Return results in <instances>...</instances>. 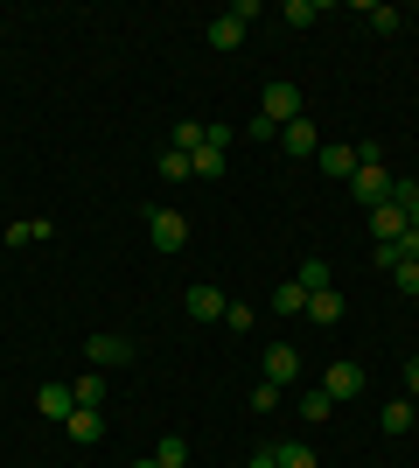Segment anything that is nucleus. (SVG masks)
Segmentation results:
<instances>
[{"instance_id": "ddd939ff", "label": "nucleus", "mask_w": 419, "mask_h": 468, "mask_svg": "<svg viewBox=\"0 0 419 468\" xmlns=\"http://www.w3.org/2000/svg\"><path fill=\"white\" fill-rule=\"evenodd\" d=\"M308 322H315V329H336V322H342V293L336 287L308 293Z\"/></svg>"}, {"instance_id": "0eeeda50", "label": "nucleus", "mask_w": 419, "mask_h": 468, "mask_svg": "<svg viewBox=\"0 0 419 468\" xmlns=\"http://www.w3.org/2000/svg\"><path fill=\"white\" fill-rule=\"evenodd\" d=\"M279 147H287V154H294V161L321 154V126H315V119H308V112H300L294 126H279Z\"/></svg>"}, {"instance_id": "9d476101", "label": "nucleus", "mask_w": 419, "mask_h": 468, "mask_svg": "<svg viewBox=\"0 0 419 468\" xmlns=\"http://www.w3.org/2000/svg\"><path fill=\"white\" fill-rule=\"evenodd\" d=\"M399 238H405V210L384 196L378 210H371V245H399Z\"/></svg>"}, {"instance_id": "4468645a", "label": "nucleus", "mask_w": 419, "mask_h": 468, "mask_svg": "<svg viewBox=\"0 0 419 468\" xmlns=\"http://www.w3.org/2000/svg\"><path fill=\"white\" fill-rule=\"evenodd\" d=\"M36 412H42V420H70V412H78L70 385H42V391H36Z\"/></svg>"}, {"instance_id": "f704fd0d", "label": "nucleus", "mask_w": 419, "mask_h": 468, "mask_svg": "<svg viewBox=\"0 0 419 468\" xmlns=\"http://www.w3.org/2000/svg\"><path fill=\"white\" fill-rule=\"evenodd\" d=\"M413 308H419V293H413Z\"/></svg>"}, {"instance_id": "dca6fc26", "label": "nucleus", "mask_w": 419, "mask_h": 468, "mask_svg": "<svg viewBox=\"0 0 419 468\" xmlns=\"http://www.w3.org/2000/svg\"><path fill=\"white\" fill-rule=\"evenodd\" d=\"M378 427H384V433H413V427H419V420H413V399H392V406L378 412Z\"/></svg>"}, {"instance_id": "a878e982", "label": "nucleus", "mask_w": 419, "mask_h": 468, "mask_svg": "<svg viewBox=\"0 0 419 468\" xmlns=\"http://www.w3.org/2000/svg\"><path fill=\"white\" fill-rule=\"evenodd\" d=\"M273 454H279V468H321L308 441H287V448H273Z\"/></svg>"}, {"instance_id": "a211bd4d", "label": "nucleus", "mask_w": 419, "mask_h": 468, "mask_svg": "<svg viewBox=\"0 0 419 468\" xmlns=\"http://www.w3.org/2000/svg\"><path fill=\"white\" fill-rule=\"evenodd\" d=\"M189 176L196 182H224V154L217 147H196V154H189Z\"/></svg>"}, {"instance_id": "423d86ee", "label": "nucleus", "mask_w": 419, "mask_h": 468, "mask_svg": "<svg viewBox=\"0 0 419 468\" xmlns=\"http://www.w3.org/2000/svg\"><path fill=\"white\" fill-rule=\"evenodd\" d=\"M84 356H91V371H120V364H133V343L126 335H91Z\"/></svg>"}, {"instance_id": "b1692460", "label": "nucleus", "mask_w": 419, "mask_h": 468, "mask_svg": "<svg viewBox=\"0 0 419 468\" xmlns=\"http://www.w3.org/2000/svg\"><path fill=\"white\" fill-rule=\"evenodd\" d=\"M363 21H371V36H399V7H378V0H371V7H363Z\"/></svg>"}, {"instance_id": "412c9836", "label": "nucleus", "mask_w": 419, "mask_h": 468, "mask_svg": "<svg viewBox=\"0 0 419 468\" xmlns=\"http://www.w3.org/2000/svg\"><path fill=\"white\" fill-rule=\"evenodd\" d=\"M49 238V217H21V224H7V245H42Z\"/></svg>"}, {"instance_id": "c756f323", "label": "nucleus", "mask_w": 419, "mask_h": 468, "mask_svg": "<svg viewBox=\"0 0 419 468\" xmlns=\"http://www.w3.org/2000/svg\"><path fill=\"white\" fill-rule=\"evenodd\" d=\"M392 287H399V293H419V259H405L399 273H392Z\"/></svg>"}, {"instance_id": "6e6552de", "label": "nucleus", "mask_w": 419, "mask_h": 468, "mask_svg": "<svg viewBox=\"0 0 419 468\" xmlns=\"http://www.w3.org/2000/svg\"><path fill=\"white\" fill-rule=\"evenodd\" d=\"M182 308H189V322H224V308H231V301H224V293L210 287V280H203V287H189V293H182Z\"/></svg>"}, {"instance_id": "7c9ffc66", "label": "nucleus", "mask_w": 419, "mask_h": 468, "mask_svg": "<svg viewBox=\"0 0 419 468\" xmlns=\"http://www.w3.org/2000/svg\"><path fill=\"white\" fill-rule=\"evenodd\" d=\"M405 391L419 399V356H405Z\"/></svg>"}, {"instance_id": "9b49d317", "label": "nucleus", "mask_w": 419, "mask_h": 468, "mask_svg": "<svg viewBox=\"0 0 419 468\" xmlns=\"http://www.w3.org/2000/svg\"><path fill=\"white\" fill-rule=\"evenodd\" d=\"M321 176L350 189V176H357V147H350V140H336V147H321Z\"/></svg>"}, {"instance_id": "7ed1b4c3", "label": "nucleus", "mask_w": 419, "mask_h": 468, "mask_svg": "<svg viewBox=\"0 0 419 468\" xmlns=\"http://www.w3.org/2000/svg\"><path fill=\"white\" fill-rule=\"evenodd\" d=\"M259 119H273V126H294V119H300V84L273 78V84H266V98H259Z\"/></svg>"}, {"instance_id": "f3484780", "label": "nucleus", "mask_w": 419, "mask_h": 468, "mask_svg": "<svg viewBox=\"0 0 419 468\" xmlns=\"http://www.w3.org/2000/svg\"><path fill=\"white\" fill-rule=\"evenodd\" d=\"M266 308H273V314H308V293H300L294 280H287V287H273V293H266Z\"/></svg>"}, {"instance_id": "39448f33", "label": "nucleus", "mask_w": 419, "mask_h": 468, "mask_svg": "<svg viewBox=\"0 0 419 468\" xmlns=\"http://www.w3.org/2000/svg\"><path fill=\"white\" fill-rule=\"evenodd\" d=\"M321 391H329V399H357L363 391V364H350V356H336V364H329V371H321Z\"/></svg>"}, {"instance_id": "4be33fe9", "label": "nucleus", "mask_w": 419, "mask_h": 468, "mask_svg": "<svg viewBox=\"0 0 419 468\" xmlns=\"http://www.w3.org/2000/svg\"><path fill=\"white\" fill-rule=\"evenodd\" d=\"M294 287H300V293H321V287H329V259H300Z\"/></svg>"}, {"instance_id": "aec40b11", "label": "nucleus", "mask_w": 419, "mask_h": 468, "mask_svg": "<svg viewBox=\"0 0 419 468\" xmlns=\"http://www.w3.org/2000/svg\"><path fill=\"white\" fill-rule=\"evenodd\" d=\"M203 133H210L203 119H182L175 133H168V147H175V154H196V147H203Z\"/></svg>"}, {"instance_id": "20e7f679", "label": "nucleus", "mask_w": 419, "mask_h": 468, "mask_svg": "<svg viewBox=\"0 0 419 468\" xmlns=\"http://www.w3.org/2000/svg\"><path fill=\"white\" fill-rule=\"evenodd\" d=\"M147 231H154V252H182V245H189V217L182 210H147Z\"/></svg>"}, {"instance_id": "cd10ccee", "label": "nucleus", "mask_w": 419, "mask_h": 468, "mask_svg": "<svg viewBox=\"0 0 419 468\" xmlns=\"http://www.w3.org/2000/svg\"><path fill=\"white\" fill-rule=\"evenodd\" d=\"M315 21H321L315 0H287V28H315Z\"/></svg>"}, {"instance_id": "bb28decb", "label": "nucleus", "mask_w": 419, "mask_h": 468, "mask_svg": "<svg viewBox=\"0 0 419 468\" xmlns=\"http://www.w3.org/2000/svg\"><path fill=\"white\" fill-rule=\"evenodd\" d=\"M224 329H231V335H252V329H259V314L245 308V301H231V308H224Z\"/></svg>"}, {"instance_id": "6ab92c4d", "label": "nucleus", "mask_w": 419, "mask_h": 468, "mask_svg": "<svg viewBox=\"0 0 419 468\" xmlns=\"http://www.w3.org/2000/svg\"><path fill=\"white\" fill-rule=\"evenodd\" d=\"M70 399H78V406H99V412H105V371H84L78 385H70Z\"/></svg>"}, {"instance_id": "473e14b6", "label": "nucleus", "mask_w": 419, "mask_h": 468, "mask_svg": "<svg viewBox=\"0 0 419 468\" xmlns=\"http://www.w3.org/2000/svg\"><path fill=\"white\" fill-rule=\"evenodd\" d=\"M133 468H161V462H154V454H147V462H133Z\"/></svg>"}, {"instance_id": "f8f14e48", "label": "nucleus", "mask_w": 419, "mask_h": 468, "mask_svg": "<svg viewBox=\"0 0 419 468\" xmlns=\"http://www.w3.org/2000/svg\"><path fill=\"white\" fill-rule=\"evenodd\" d=\"M266 378H273V385H294L300 378V350L294 343H273V350H266Z\"/></svg>"}, {"instance_id": "c85d7f7f", "label": "nucleus", "mask_w": 419, "mask_h": 468, "mask_svg": "<svg viewBox=\"0 0 419 468\" xmlns=\"http://www.w3.org/2000/svg\"><path fill=\"white\" fill-rule=\"evenodd\" d=\"M161 182H189V154H175V147H161Z\"/></svg>"}, {"instance_id": "1a4fd4ad", "label": "nucleus", "mask_w": 419, "mask_h": 468, "mask_svg": "<svg viewBox=\"0 0 419 468\" xmlns=\"http://www.w3.org/2000/svg\"><path fill=\"white\" fill-rule=\"evenodd\" d=\"M63 433H70L78 448H99V441H105V412L99 406H78L70 420H63Z\"/></svg>"}, {"instance_id": "2eb2a0df", "label": "nucleus", "mask_w": 419, "mask_h": 468, "mask_svg": "<svg viewBox=\"0 0 419 468\" xmlns=\"http://www.w3.org/2000/svg\"><path fill=\"white\" fill-rule=\"evenodd\" d=\"M329 412H336V399H329V391H300V399H294V420H308V427H321V420H329Z\"/></svg>"}, {"instance_id": "f257e3e1", "label": "nucleus", "mask_w": 419, "mask_h": 468, "mask_svg": "<svg viewBox=\"0 0 419 468\" xmlns=\"http://www.w3.org/2000/svg\"><path fill=\"white\" fill-rule=\"evenodd\" d=\"M259 15V0H238V7H224L217 21H210V49H224V57H231V49H238L245 42V21Z\"/></svg>"}, {"instance_id": "5701e85b", "label": "nucleus", "mask_w": 419, "mask_h": 468, "mask_svg": "<svg viewBox=\"0 0 419 468\" xmlns=\"http://www.w3.org/2000/svg\"><path fill=\"white\" fill-rule=\"evenodd\" d=\"M279 406H287V385L259 378V385H252V412H279Z\"/></svg>"}, {"instance_id": "f03ea898", "label": "nucleus", "mask_w": 419, "mask_h": 468, "mask_svg": "<svg viewBox=\"0 0 419 468\" xmlns=\"http://www.w3.org/2000/svg\"><path fill=\"white\" fill-rule=\"evenodd\" d=\"M350 196H357L363 210H378L384 196H392V168H384V161H357V176H350Z\"/></svg>"}, {"instance_id": "2f4dec72", "label": "nucleus", "mask_w": 419, "mask_h": 468, "mask_svg": "<svg viewBox=\"0 0 419 468\" xmlns=\"http://www.w3.org/2000/svg\"><path fill=\"white\" fill-rule=\"evenodd\" d=\"M245 468H279V454H273V448H259V454H252Z\"/></svg>"}, {"instance_id": "393cba45", "label": "nucleus", "mask_w": 419, "mask_h": 468, "mask_svg": "<svg viewBox=\"0 0 419 468\" xmlns=\"http://www.w3.org/2000/svg\"><path fill=\"white\" fill-rule=\"evenodd\" d=\"M154 462H161V468H189V441H182V433H168V441L154 448Z\"/></svg>"}, {"instance_id": "72a5a7b5", "label": "nucleus", "mask_w": 419, "mask_h": 468, "mask_svg": "<svg viewBox=\"0 0 419 468\" xmlns=\"http://www.w3.org/2000/svg\"><path fill=\"white\" fill-rule=\"evenodd\" d=\"M413 420H419V399H413Z\"/></svg>"}]
</instances>
